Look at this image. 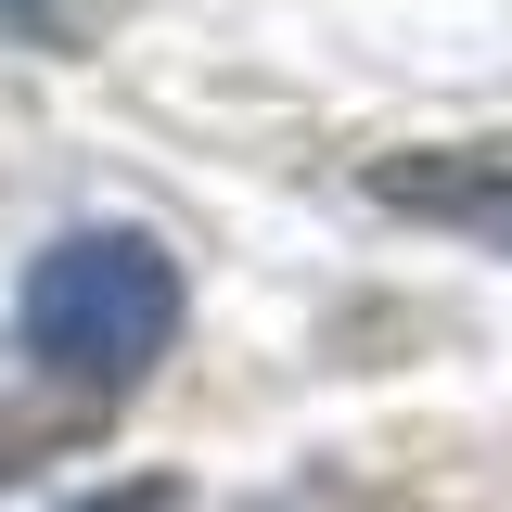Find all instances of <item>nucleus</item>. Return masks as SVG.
I'll list each match as a JSON object with an SVG mask.
<instances>
[{
  "instance_id": "nucleus-1",
  "label": "nucleus",
  "mask_w": 512,
  "mask_h": 512,
  "mask_svg": "<svg viewBox=\"0 0 512 512\" xmlns=\"http://www.w3.org/2000/svg\"><path fill=\"white\" fill-rule=\"evenodd\" d=\"M180 346V256L154 231H64L26 269V359L77 397H128Z\"/></svg>"
},
{
  "instance_id": "nucleus-2",
  "label": "nucleus",
  "mask_w": 512,
  "mask_h": 512,
  "mask_svg": "<svg viewBox=\"0 0 512 512\" xmlns=\"http://www.w3.org/2000/svg\"><path fill=\"white\" fill-rule=\"evenodd\" d=\"M372 192H384V205H410V218H436V231L512 244V141H436V154H384Z\"/></svg>"
},
{
  "instance_id": "nucleus-3",
  "label": "nucleus",
  "mask_w": 512,
  "mask_h": 512,
  "mask_svg": "<svg viewBox=\"0 0 512 512\" xmlns=\"http://www.w3.org/2000/svg\"><path fill=\"white\" fill-rule=\"evenodd\" d=\"M116 26H128V0H0V39H26V52H52V64L103 52Z\"/></svg>"
},
{
  "instance_id": "nucleus-4",
  "label": "nucleus",
  "mask_w": 512,
  "mask_h": 512,
  "mask_svg": "<svg viewBox=\"0 0 512 512\" xmlns=\"http://www.w3.org/2000/svg\"><path fill=\"white\" fill-rule=\"evenodd\" d=\"M64 512H192L167 474H128V487H90V500H64Z\"/></svg>"
}]
</instances>
